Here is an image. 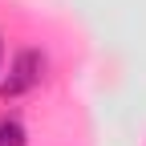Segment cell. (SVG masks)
<instances>
[{"label": "cell", "instance_id": "cell-1", "mask_svg": "<svg viewBox=\"0 0 146 146\" xmlns=\"http://www.w3.org/2000/svg\"><path fill=\"white\" fill-rule=\"evenodd\" d=\"M41 73H45V57H41V53H33V49L16 53L8 77H4V85H0V94H4V98H21V94H29L33 85H41Z\"/></svg>", "mask_w": 146, "mask_h": 146}, {"label": "cell", "instance_id": "cell-2", "mask_svg": "<svg viewBox=\"0 0 146 146\" xmlns=\"http://www.w3.org/2000/svg\"><path fill=\"white\" fill-rule=\"evenodd\" d=\"M0 146H25V126L16 118H0Z\"/></svg>", "mask_w": 146, "mask_h": 146}]
</instances>
